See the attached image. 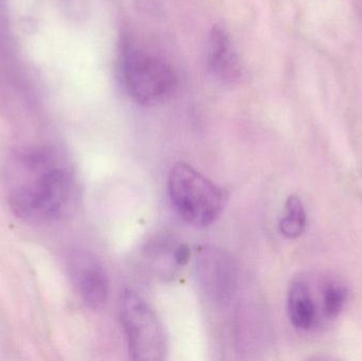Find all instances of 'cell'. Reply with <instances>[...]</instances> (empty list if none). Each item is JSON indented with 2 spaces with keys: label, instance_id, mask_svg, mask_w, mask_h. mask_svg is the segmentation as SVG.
I'll return each instance as SVG.
<instances>
[{
  "label": "cell",
  "instance_id": "6",
  "mask_svg": "<svg viewBox=\"0 0 362 361\" xmlns=\"http://www.w3.org/2000/svg\"><path fill=\"white\" fill-rule=\"evenodd\" d=\"M68 271L83 302L99 309L107 302L110 282L97 256L87 250H74L68 258Z\"/></svg>",
  "mask_w": 362,
  "mask_h": 361
},
{
  "label": "cell",
  "instance_id": "3",
  "mask_svg": "<svg viewBox=\"0 0 362 361\" xmlns=\"http://www.w3.org/2000/svg\"><path fill=\"white\" fill-rule=\"evenodd\" d=\"M119 63L125 90L137 103H163L177 88V76L171 64L138 47L129 38L121 44Z\"/></svg>",
  "mask_w": 362,
  "mask_h": 361
},
{
  "label": "cell",
  "instance_id": "4",
  "mask_svg": "<svg viewBox=\"0 0 362 361\" xmlns=\"http://www.w3.org/2000/svg\"><path fill=\"white\" fill-rule=\"evenodd\" d=\"M168 190L181 218L193 226H209L225 207L223 190L187 163H176L172 167Z\"/></svg>",
  "mask_w": 362,
  "mask_h": 361
},
{
  "label": "cell",
  "instance_id": "7",
  "mask_svg": "<svg viewBox=\"0 0 362 361\" xmlns=\"http://www.w3.org/2000/svg\"><path fill=\"white\" fill-rule=\"evenodd\" d=\"M196 271L200 285L213 301L225 302L231 298L238 275L229 254L217 248H202L197 252Z\"/></svg>",
  "mask_w": 362,
  "mask_h": 361
},
{
  "label": "cell",
  "instance_id": "9",
  "mask_svg": "<svg viewBox=\"0 0 362 361\" xmlns=\"http://www.w3.org/2000/svg\"><path fill=\"white\" fill-rule=\"evenodd\" d=\"M306 226V212L301 199L291 195L285 203L279 223L280 232L287 239H296L303 233Z\"/></svg>",
  "mask_w": 362,
  "mask_h": 361
},
{
  "label": "cell",
  "instance_id": "2",
  "mask_svg": "<svg viewBox=\"0 0 362 361\" xmlns=\"http://www.w3.org/2000/svg\"><path fill=\"white\" fill-rule=\"evenodd\" d=\"M346 300L348 290L338 278L303 275L293 280L289 288V320L297 330H321L340 315Z\"/></svg>",
  "mask_w": 362,
  "mask_h": 361
},
{
  "label": "cell",
  "instance_id": "1",
  "mask_svg": "<svg viewBox=\"0 0 362 361\" xmlns=\"http://www.w3.org/2000/svg\"><path fill=\"white\" fill-rule=\"evenodd\" d=\"M8 205L25 222H57L76 211L80 196L76 170L57 148L18 153L8 165Z\"/></svg>",
  "mask_w": 362,
  "mask_h": 361
},
{
  "label": "cell",
  "instance_id": "10",
  "mask_svg": "<svg viewBox=\"0 0 362 361\" xmlns=\"http://www.w3.org/2000/svg\"><path fill=\"white\" fill-rule=\"evenodd\" d=\"M189 256H191V251H189V247L187 244H180L174 250V261L180 266L187 265L189 263Z\"/></svg>",
  "mask_w": 362,
  "mask_h": 361
},
{
  "label": "cell",
  "instance_id": "5",
  "mask_svg": "<svg viewBox=\"0 0 362 361\" xmlns=\"http://www.w3.org/2000/svg\"><path fill=\"white\" fill-rule=\"evenodd\" d=\"M120 320L134 360L161 361L168 354L165 328L150 304L133 290L120 299Z\"/></svg>",
  "mask_w": 362,
  "mask_h": 361
},
{
  "label": "cell",
  "instance_id": "8",
  "mask_svg": "<svg viewBox=\"0 0 362 361\" xmlns=\"http://www.w3.org/2000/svg\"><path fill=\"white\" fill-rule=\"evenodd\" d=\"M206 66L210 73L223 84L232 85L242 76L240 59L225 29L214 25L206 42Z\"/></svg>",
  "mask_w": 362,
  "mask_h": 361
}]
</instances>
